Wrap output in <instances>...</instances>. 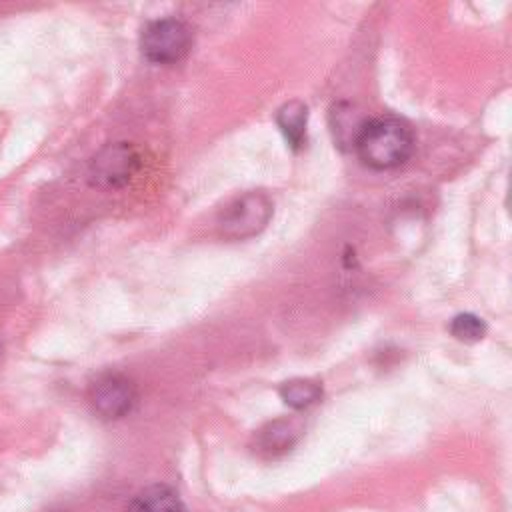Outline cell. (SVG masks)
<instances>
[{"label": "cell", "instance_id": "9c48e42d", "mask_svg": "<svg viewBox=\"0 0 512 512\" xmlns=\"http://www.w3.org/2000/svg\"><path fill=\"white\" fill-rule=\"evenodd\" d=\"M280 396L282 400L292 406V408H308L310 404H314L316 400H320L322 396V388L320 384H316L314 380H290L280 388Z\"/></svg>", "mask_w": 512, "mask_h": 512}, {"label": "cell", "instance_id": "277c9868", "mask_svg": "<svg viewBox=\"0 0 512 512\" xmlns=\"http://www.w3.org/2000/svg\"><path fill=\"white\" fill-rule=\"evenodd\" d=\"M272 218V202L262 192H248L228 204L220 216L224 236L242 240L258 234Z\"/></svg>", "mask_w": 512, "mask_h": 512}, {"label": "cell", "instance_id": "30bf717a", "mask_svg": "<svg viewBox=\"0 0 512 512\" xmlns=\"http://www.w3.org/2000/svg\"><path fill=\"white\" fill-rule=\"evenodd\" d=\"M346 108L348 110H342V104H338L332 112L334 136L338 138V142H352V146H354V140L366 120L356 118V112H352V108L348 104H346Z\"/></svg>", "mask_w": 512, "mask_h": 512}, {"label": "cell", "instance_id": "5b68a950", "mask_svg": "<svg viewBox=\"0 0 512 512\" xmlns=\"http://www.w3.org/2000/svg\"><path fill=\"white\" fill-rule=\"evenodd\" d=\"M136 398L134 382L122 374H104L90 386V404L104 420H118L130 414Z\"/></svg>", "mask_w": 512, "mask_h": 512}, {"label": "cell", "instance_id": "ba28073f", "mask_svg": "<svg viewBox=\"0 0 512 512\" xmlns=\"http://www.w3.org/2000/svg\"><path fill=\"white\" fill-rule=\"evenodd\" d=\"M300 432L302 428H300V422L296 420H274L264 430H260L258 446L264 452L278 454L288 450L298 440Z\"/></svg>", "mask_w": 512, "mask_h": 512}, {"label": "cell", "instance_id": "8fae6325", "mask_svg": "<svg viewBox=\"0 0 512 512\" xmlns=\"http://www.w3.org/2000/svg\"><path fill=\"white\" fill-rule=\"evenodd\" d=\"M450 332L460 342H478L486 334V324L474 314H458L450 322Z\"/></svg>", "mask_w": 512, "mask_h": 512}, {"label": "cell", "instance_id": "52a82bcc", "mask_svg": "<svg viewBox=\"0 0 512 512\" xmlns=\"http://www.w3.org/2000/svg\"><path fill=\"white\" fill-rule=\"evenodd\" d=\"M306 122H308V106L300 100H290L276 112V124L282 130L286 142L298 150L306 140Z\"/></svg>", "mask_w": 512, "mask_h": 512}, {"label": "cell", "instance_id": "3957f363", "mask_svg": "<svg viewBox=\"0 0 512 512\" xmlns=\"http://www.w3.org/2000/svg\"><path fill=\"white\" fill-rule=\"evenodd\" d=\"M192 44V32L178 18H160L150 22L140 38L142 54L156 64H172L186 56Z\"/></svg>", "mask_w": 512, "mask_h": 512}, {"label": "cell", "instance_id": "7a4b0ae2", "mask_svg": "<svg viewBox=\"0 0 512 512\" xmlns=\"http://www.w3.org/2000/svg\"><path fill=\"white\" fill-rule=\"evenodd\" d=\"M140 154L128 142L102 146L88 164V180L98 188H122L140 170Z\"/></svg>", "mask_w": 512, "mask_h": 512}, {"label": "cell", "instance_id": "6da1fadb", "mask_svg": "<svg viewBox=\"0 0 512 512\" xmlns=\"http://www.w3.org/2000/svg\"><path fill=\"white\" fill-rule=\"evenodd\" d=\"M354 148L358 158L374 170H390L404 164L414 150L412 128L394 116L366 120Z\"/></svg>", "mask_w": 512, "mask_h": 512}, {"label": "cell", "instance_id": "8992f818", "mask_svg": "<svg viewBox=\"0 0 512 512\" xmlns=\"http://www.w3.org/2000/svg\"><path fill=\"white\" fill-rule=\"evenodd\" d=\"M128 512H186V506L170 486L154 484L136 494Z\"/></svg>", "mask_w": 512, "mask_h": 512}]
</instances>
